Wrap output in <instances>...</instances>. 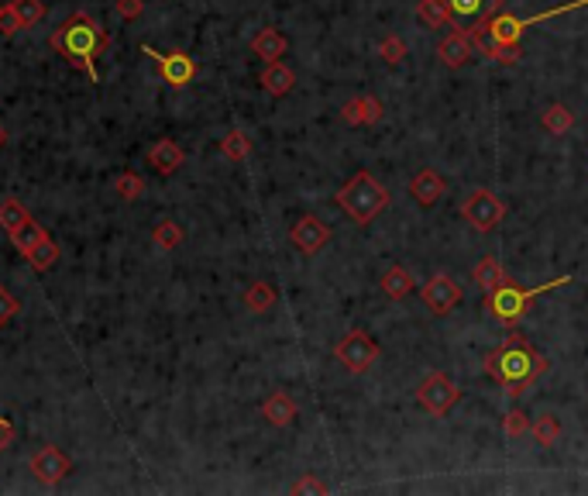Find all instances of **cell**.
<instances>
[{
    "label": "cell",
    "mask_w": 588,
    "mask_h": 496,
    "mask_svg": "<svg viewBox=\"0 0 588 496\" xmlns=\"http://www.w3.org/2000/svg\"><path fill=\"white\" fill-rule=\"evenodd\" d=\"M547 369H551V359L540 355L520 331H510L506 341L486 355V372L510 393L512 400H520L527 393V386H534Z\"/></svg>",
    "instance_id": "cell-1"
},
{
    "label": "cell",
    "mask_w": 588,
    "mask_h": 496,
    "mask_svg": "<svg viewBox=\"0 0 588 496\" xmlns=\"http://www.w3.org/2000/svg\"><path fill=\"white\" fill-rule=\"evenodd\" d=\"M49 45L59 55H66L69 66L83 69L86 77L97 83L101 79V73H97V55L107 53L110 38H107V31L90 14H69L62 25L52 31Z\"/></svg>",
    "instance_id": "cell-2"
},
{
    "label": "cell",
    "mask_w": 588,
    "mask_h": 496,
    "mask_svg": "<svg viewBox=\"0 0 588 496\" xmlns=\"http://www.w3.org/2000/svg\"><path fill=\"white\" fill-rule=\"evenodd\" d=\"M389 204V190H385L372 173H355L351 183H344L337 190V207L344 210L355 224H372Z\"/></svg>",
    "instance_id": "cell-3"
},
{
    "label": "cell",
    "mask_w": 588,
    "mask_h": 496,
    "mask_svg": "<svg viewBox=\"0 0 588 496\" xmlns=\"http://www.w3.org/2000/svg\"><path fill=\"white\" fill-rule=\"evenodd\" d=\"M568 283H575V276H561V280H547V283H540L534 289H520L516 283H503V287H495L492 293H486V307L492 311V317L499 321V324H506V328H516L520 321H523V313L530 307V300L540 297V293H547V289H558V287H568Z\"/></svg>",
    "instance_id": "cell-4"
},
{
    "label": "cell",
    "mask_w": 588,
    "mask_h": 496,
    "mask_svg": "<svg viewBox=\"0 0 588 496\" xmlns=\"http://www.w3.org/2000/svg\"><path fill=\"white\" fill-rule=\"evenodd\" d=\"M588 7V0H571V4H561V7H554V11H540L534 18H516L510 14L506 7L499 11V14H492L486 25L479 28L475 35L479 38H488V42H499V45H520V38H523V31L527 28L540 25V21H551V18H558V14H571V11H582Z\"/></svg>",
    "instance_id": "cell-5"
},
{
    "label": "cell",
    "mask_w": 588,
    "mask_h": 496,
    "mask_svg": "<svg viewBox=\"0 0 588 496\" xmlns=\"http://www.w3.org/2000/svg\"><path fill=\"white\" fill-rule=\"evenodd\" d=\"M461 217H464L475 232L488 235V232H495V228L506 221V204H503L492 190L479 186V190H471V193L464 197V204H461Z\"/></svg>",
    "instance_id": "cell-6"
},
{
    "label": "cell",
    "mask_w": 588,
    "mask_h": 496,
    "mask_svg": "<svg viewBox=\"0 0 588 496\" xmlns=\"http://www.w3.org/2000/svg\"><path fill=\"white\" fill-rule=\"evenodd\" d=\"M334 355H337V362L348 369V372L361 376V372H368V369L379 362V341L372 338L368 331L355 328V331H348L341 338V345L334 348Z\"/></svg>",
    "instance_id": "cell-7"
},
{
    "label": "cell",
    "mask_w": 588,
    "mask_h": 496,
    "mask_svg": "<svg viewBox=\"0 0 588 496\" xmlns=\"http://www.w3.org/2000/svg\"><path fill=\"white\" fill-rule=\"evenodd\" d=\"M416 400H420V407H423L431 418H444V414H451V407L461 400V390H458V383H455L451 376H444V372H431V376L420 383Z\"/></svg>",
    "instance_id": "cell-8"
},
{
    "label": "cell",
    "mask_w": 588,
    "mask_h": 496,
    "mask_svg": "<svg viewBox=\"0 0 588 496\" xmlns=\"http://www.w3.org/2000/svg\"><path fill=\"white\" fill-rule=\"evenodd\" d=\"M31 472H35V479L42 483V486H59L69 472H73V459L59 448V444H42L35 455H31Z\"/></svg>",
    "instance_id": "cell-9"
},
{
    "label": "cell",
    "mask_w": 588,
    "mask_h": 496,
    "mask_svg": "<svg viewBox=\"0 0 588 496\" xmlns=\"http://www.w3.org/2000/svg\"><path fill=\"white\" fill-rule=\"evenodd\" d=\"M451 7V25L461 31H479L492 14L506 7V0H447Z\"/></svg>",
    "instance_id": "cell-10"
},
{
    "label": "cell",
    "mask_w": 588,
    "mask_h": 496,
    "mask_svg": "<svg viewBox=\"0 0 588 496\" xmlns=\"http://www.w3.org/2000/svg\"><path fill=\"white\" fill-rule=\"evenodd\" d=\"M461 297H464V289L451 276H444V272L431 276V283L423 287V304H427V311L434 313V317H444V313L455 311L461 304Z\"/></svg>",
    "instance_id": "cell-11"
},
{
    "label": "cell",
    "mask_w": 588,
    "mask_h": 496,
    "mask_svg": "<svg viewBox=\"0 0 588 496\" xmlns=\"http://www.w3.org/2000/svg\"><path fill=\"white\" fill-rule=\"evenodd\" d=\"M289 241L303 252V256H317L327 241H331V228L320 221V217H313V214H303L296 224H293V232H289Z\"/></svg>",
    "instance_id": "cell-12"
},
{
    "label": "cell",
    "mask_w": 588,
    "mask_h": 496,
    "mask_svg": "<svg viewBox=\"0 0 588 496\" xmlns=\"http://www.w3.org/2000/svg\"><path fill=\"white\" fill-rule=\"evenodd\" d=\"M475 31H461V28H455L451 35H444L440 38V45H437V59L447 66V69H461L471 55H475Z\"/></svg>",
    "instance_id": "cell-13"
},
{
    "label": "cell",
    "mask_w": 588,
    "mask_h": 496,
    "mask_svg": "<svg viewBox=\"0 0 588 496\" xmlns=\"http://www.w3.org/2000/svg\"><path fill=\"white\" fill-rule=\"evenodd\" d=\"M145 55H152L155 62H158V73H162V79L169 83V86H186L189 79L197 77V62L189 59L186 53H155V49H149L145 45Z\"/></svg>",
    "instance_id": "cell-14"
},
{
    "label": "cell",
    "mask_w": 588,
    "mask_h": 496,
    "mask_svg": "<svg viewBox=\"0 0 588 496\" xmlns=\"http://www.w3.org/2000/svg\"><path fill=\"white\" fill-rule=\"evenodd\" d=\"M444 180H440V173L434 169H420L413 180H409V197L420 204V207H434L437 200L444 197Z\"/></svg>",
    "instance_id": "cell-15"
},
{
    "label": "cell",
    "mask_w": 588,
    "mask_h": 496,
    "mask_svg": "<svg viewBox=\"0 0 588 496\" xmlns=\"http://www.w3.org/2000/svg\"><path fill=\"white\" fill-rule=\"evenodd\" d=\"M182 149L173 142V138H158L152 142V149H149V166H152L158 176H173L176 169L182 166Z\"/></svg>",
    "instance_id": "cell-16"
},
{
    "label": "cell",
    "mask_w": 588,
    "mask_h": 496,
    "mask_svg": "<svg viewBox=\"0 0 588 496\" xmlns=\"http://www.w3.org/2000/svg\"><path fill=\"white\" fill-rule=\"evenodd\" d=\"M296 414H300V411H296V400L286 390H276L262 403V418L269 420L272 427H289V424L296 420Z\"/></svg>",
    "instance_id": "cell-17"
},
{
    "label": "cell",
    "mask_w": 588,
    "mask_h": 496,
    "mask_svg": "<svg viewBox=\"0 0 588 496\" xmlns=\"http://www.w3.org/2000/svg\"><path fill=\"white\" fill-rule=\"evenodd\" d=\"M258 83H262V90L265 94H272V97H286L293 86H296V73L286 66V62H265V69H262V77H258Z\"/></svg>",
    "instance_id": "cell-18"
},
{
    "label": "cell",
    "mask_w": 588,
    "mask_h": 496,
    "mask_svg": "<svg viewBox=\"0 0 588 496\" xmlns=\"http://www.w3.org/2000/svg\"><path fill=\"white\" fill-rule=\"evenodd\" d=\"M286 49H289V42H286V35H282L279 28H262L255 38H252V53H255L258 59H265V62L282 59Z\"/></svg>",
    "instance_id": "cell-19"
},
{
    "label": "cell",
    "mask_w": 588,
    "mask_h": 496,
    "mask_svg": "<svg viewBox=\"0 0 588 496\" xmlns=\"http://www.w3.org/2000/svg\"><path fill=\"white\" fill-rule=\"evenodd\" d=\"M413 287H416V280H413L407 265H389L383 272V293L389 300H407Z\"/></svg>",
    "instance_id": "cell-20"
},
{
    "label": "cell",
    "mask_w": 588,
    "mask_h": 496,
    "mask_svg": "<svg viewBox=\"0 0 588 496\" xmlns=\"http://www.w3.org/2000/svg\"><path fill=\"white\" fill-rule=\"evenodd\" d=\"M276 300H279V293L272 283H265V280H255L252 287L245 289V307L252 313H269L276 307Z\"/></svg>",
    "instance_id": "cell-21"
},
{
    "label": "cell",
    "mask_w": 588,
    "mask_h": 496,
    "mask_svg": "<svg viewBox=\"0 0 588 496\" xmlns=\"http://www.w3.org/2000/svg\"><path fill=\"white\" fill-rule=\"evenodd\" d=\"M42 238H45V228H42V224H38V221L28 214L25 221H21L14 232H11V245H14V248L25 256V252H31V248H35Z\"/></svg>",
    "instance_id": "cell-22"
},
{
    "label": "cell",
    "mask_w": 588,
    "mask_h": 496,
    "mask_svg": "<svg viewBox=\"0 0 588 496\" xmlns=\"http://www.w3.org/2000/svg\"><path fill=\"white\" fill-rule=\"evenodd\" d=\"M471 276H475V283L486 289V293H492L495 287H503L510 276H506V269L499 265V259H482L475 269H471Z\"/></svg>",
    "instance_id": "cell-23"
},
{
    "label": "cell",
    "mask_w": 588,
    "mask_h": 496,
    "mask_svg": "<svg viewBox=\"0 0 588 496\" xmlns=\"http://www.w3.org/2000/svg\"><path fill=\"white\" fill-rule=\"evenodd\" d=\"M152 241H155V248L173 252V248H180L182 245V228L173 221V217H162V221L152 228Z\"/></svg>",
    "instance_id": "cell-24"
},
{
    "label": "cell",
    "mask_w": 588,
    "mask_h": 496,
    "mask_svg": "<svg viewBox=\"0 0 588 496\" xmlns=\"http://www.w3.org/2000/svg\"><path fill=\"white\" fill-rule=\"evenodd\" d=\"M114 193L121 197V200H141L145 197V180L134 173V169H121L117 176H114Z\"/></svg>",
    "instance_id": "cell-25"
},
{
    "label": "cell",
    "mask_w": 588,
    "mask_h": 496,
    "mask_svg": "<svg viewBox=\"0 0 588 496\" xmlns=\"http://www.w3.org/2000/svg\"><path fill=\"white\" fill-rule=\"evenodd\" d=\"M416 14H420L423 25H431V28L451 25V7H447V0H420V4H416Z\"/></svg>",
    "instance_id": "cell-26"
},
{
    "label": "cell",
    "mask_w": 588,
    "mask_h": 496,
    "mask_svg": "<svg viewBox=\"0 0 588 496\" xmlns=\"http://www.w3.org/2000/svg\"><path fill=\"white\" fill-rule=\"evenodd\" d=\"M475 45H479V53H486L488 59H495L499 66H516L523 53H520V45H499V42H488V38H479L475 35Z\"/></svg>",
    "instance_id": "cell-27"
},
{
    "label": "cell",
    "mask_w": 588,
    "mask_h": 496,
    "mask_svg": "<svg viewBox=\"0 0 588 496\" xmlns=\"http://www.w3.org/2000/svg\"><path fill=\"white\" fill-rule=\"evenodd\" d=\"M221 152L230 159V162H245V159L252 156V138L245 134V131H228L224 138H221Z\"/></svg>",
    "instance_id": "cell-28"
},
{
    "label": "cell",
    "mask_w": 588,
    "mask_h": 496,
    "mask_svg": "<svg viewBox=\"0 0 588 496\" xmlns=\"http://www.w3.org/2000/svg\"><path fill=\"white\" fill-rule=\"evenodd\" d=\"M25 259L31 262V269L45 272V269H52V265L59 262V245H55V241L45 235L42 241H38V245H35V248H31V252H25Z\"/></svg>",
    "instance_id": "cell-29"
},
{
    "label": "cell",
    "mask_w": 588,
    "mask_h": 496,
    "mask_svg": "<svg viewBox=\"0 0 588 496\" xmlns=\"http://www.w3.org/2000/svg\"><path fill=\"white\" fill-rule=\"evenodd\" d=\"M530 431H534V438H537L540 448H554V442L561 438V420L554 418V414H540V418L530 424Z\"/></svg>",
    "instance_id": "cell-30"
},
{
    "label": "cell",
    "mask_w": 588,
    "mask_h": 496,
    "mask_svg": "<svg viewBox=\"0 0 588 496\" xmlns=\"http://www.w3.org/2000/svg\"><path fill=\"white\" fill-rule=\"evenodd\" d=\"M544 128L551 131V134H568V131L575 128V114L568 110L564 104H551L547 110H544Z\"/></svg>",
    "instance_id": "cell-31"
},
{
    "label": "cell",
    "mask_w": 588,
    "mask_h": 496,
    "mask_svg": "<svg viewBox=\"0 0 588 496\" xmlns=\"http://www.w3.org/2000/svg\"><path fill=\"white\" fill-rule=\"evenodd\" d=\"M7 7L18 14L21 28H35L42 18H45V4H42V0H11Z\"/></svg>",
    "instance_id": "cell-32"
},
{
    "label": "cell",
    "mask_w": 588,
    "mask_h": 496,
    "mask_svg": "<svg viewBox=\"0 0 588 496\" xmlns=\"http://www.w3.org/2000/svg\"><path fill=\"white\" fill-rule=\"evenodd\" d=\"M28 217V210H25V204H18L14 197H7V200H0V228L11 235L21 221Z\"/></svg>",
    "instance_id": "cell-33"
},
{
    "label": "cell",
    "mask_w": 588,
    "mask_h": 496,
    "mask_svg": "<svg viewBox=\"0 0 588 496\" xmlns=\"http://www.w3.org/2000/svg\"><path fill=\"white\" fill-rule=\"evenodd\" d=\"M379 59L389 62V66H399L407 59V42L399 35H385L383 42H379Z\"/></svg>",
    "instance_id": "cell-34"
},
{
    "label": "cell",
    "mask_w": 588,
    "mask_h": 496,
    "mask_svg": "<svg viewBox=\"0 0 588 496\" xmlns=\"http://www.w3.org/2000/svg\"><path fill=\"white\" fill-rule=\"evenodd\" d=\"M527 431H530V418H527V414H523V411H520V407H512L510 414H506V418H503V435H506V438H512V442H516V438H523V435H527Z\"/></svg>",
    "instance_id": "cell-35"
},
{
    "label": "cell",
    "mask_w": 588,
    "mask_h": 496,
    "mask_svg": "<svg viewBox=\"0 0 588 496\" xmlns=\"http://www.w3.org/2000/svg\"><path fill=\"white\" fill-rule=\"evenodd\" d=\"M358 101V118H361V125H379L383 121V114H385V107L379 97H355Z\"/></svg>",
    "instance_id": "cell-36"
},
{
    "label": "cell",
    "mask_w": 588,
    "mask_h": 496,
    "mask_svg": "<svg viewBox=\"0 0 588 496\" xmlns=\"http://www.w3.org/2000/svg\"><path fill=\"white\" fill-rule=\"evenodd\" d=\"M18 307H21V304H18L14 297H11V289L0 287V328H4V324H7V321H11L14 313H18Z\"/></svg>",
    "instance_id": "cell-37"
},
{
    "label": "cell",
    "mask_w": 588,
    "mask_h": 496,
    "mask_svg": "<svg viewBox=\"0 0 588 496\" xmlns=\"http://www.w3.org/2000/svg\"><path fill=\"white\" fill-rule=\"evenodd\" d=\"M114 11H117L125 21H134V18H141L145 0H117V4H114Z\"/></svg>",
    "instance_id": "cell-38"
},
{
    "label": "cell",
    "mask_w": 588,
    "mask_h": 496,
    "mask_svg": "<svg viewBox=\"0 0 588 496\" xmlns=\"http://www.w3.org/2000/svg\"><path fill=\"white\" fill-rule=\"evenodd\" d=\"M293 493L300 496V493H327V486L317 479V476H303V479H296L293 483Z\"/></svg>",
    "instance_id": "cell-39"
},
{
    "label": "cell",
    "mask_w": 588,
    "mask_h": 496,
    "mask_svg": "<svg viewBox=\"0 0 588 496\" xmlns=\"http://www.w3.org/2000/svg\"><path fill=\"white\" fill-rule=\"evenodd\" d=\"M18 31H21L18 14H14L11 7H4V11H0V35H7V38H11V35H18Z\"/></svg>",
    "instance_id": "cell-40"
},
{
    "label": "cell",
    "mask_w": 588,
    "mask_h": 496,
    "mask_svg": "<svg viewBox=\"0 0 588 496\" xmlns=\"http://www.w3.org/2000/svg\"><path fill=\"white\" fill-rule=\"evenodd\" d=\"M14 435H18V431H14V424H11L7 418H0V451L14 444Z\"/></svg>",
    "instance_id": "cell-41"
},
{
    "label": "cell",
    "mask_w": 588,
    "mask_h": 496,
    "mask_svg": "<svg viewBox=\"0 0 588 496\" xmlns=\"http://www.w3.org/2000/svg\"><path fill=\"white\" fill-rule=\"evenodd\" d=\"M341 118H344V125H361V118H358V101H348V104L341 107Z\"/></svg>",
    "instance_id": "cell-42"
},
{
    "label": "cell",
    "mask_w": 588,
    "mask_h": 496,
    "mask_svg": "<svg viewBox=\"0 0 588 496\" xmlns=\"http://www.w3.org/2000/svg\"><path fill=\"white\" fill-rule=\"evenodd\" d=\"M4 145H7V128L0 125V149H4Z\"/></svg>",
    "instance_id": "cell-43"
},
{
    "label": "cell",
    "mask_w": 588,
    "mask_h": 496,
    "mask_svg": "<svg viewBox=\"0 0 588 496\" xmlns=\"http://www.w3.org/2000/svg\"><path fill=\"white\" fill-rule=\"evenodd\" d=\"M4 7H7V4H0V11H4Z\"/></svg>",
    "instance_id": "cell-44"
}]
</instances>
